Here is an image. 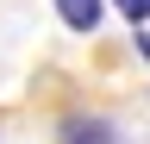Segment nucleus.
Segmentation results:
<instances>
[{
  "label": "nucleus",
  "instance_id": "f257e3e1",
  "mask_svg": "<svg viewBox=\"0 0 150 144\" xmlns=\"http://www.w3.org/2000/svg\"><path fill=\"white\" fill-rule=\"evenodd\" d=\"M63 144H119V132L100 113H69L63 119Z\"/></svg>",
  "mask_w": 150,
  "mask_h": 144
},
{
  "label": "nucleus",
  "instance_id": "f03ea898",
  "mask_svg": "<svg viewBox=\"0 0 150 144\" xmlns=\"http://www.w3.org/2000/svg\"><path fill=\"white\" fill-rule=\"evenodd\" d=\"M56 19L69 31H94L100 25V0H56Z\"/></svg>",
  "mask_w": 150,
  "mask_h": 144
},
{
  "label": "nucleus",
  "instance_id": "7ed1b4c3",
  "mask_svg": "<svg viewBox=\"0 0 150 144\" xmlns=\"http://www.w3.org/2000/svg\"><path fill=\"white\" fill-rule=\"evenodd\" d=\"M119 13H125L131 25H144V19H150V0H119Z\"/></svg>",
  "mask_w": 150,
  "mask_h": 144
}]
</instances>
